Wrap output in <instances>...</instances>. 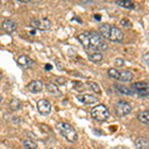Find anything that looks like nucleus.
I'll return each mask as SVG.
<instances>
[{
    "label": "nucleus",
    "mask_w": 149,
    "mask_h": 149,
    "mask_svg": "<svg viewBox=\"0 0 149 149\" xmlns=\"http://www.w3.org/2000/svg\"><path fill=\"white\" fill-rule=\"evenodd\" d=\"M15 1L21 2V3H29V2H34V3H38L41 0H15Z\"/></svg>",
    "instance_id": "nucleus-25"
},
{
    "label": "nucleus",
    "mask_w": 149,
    "mask_h": 149,
    "mask_svg": "<svg viewBox=\"0 0 149 149\" xmlns=\"http://www.w3.org/2000/svg\"><path fill=\"white\" fill-rule=\"evenodd\" d=\"M23 147L25 149H37V143L31 139H25L23 141Z\"/></svg>",
    "instance_id": "nucleus-20"
},
{
    "label": "nucleus",
    "mask_w": 149,
    "mask_h": 149,
    "mask_svg": "<svg viewBox=\"0 0 149 149\" xmlns=\"http://www.w3.org/2000/svg\"><path fill=\"white\" fill-rule=\"evenodd\" d=\"M37 109L41 114L49 115L52 109V105L47 100H40L37 102Z\"/></svg>",
    "instance_id": "nucleus-9"
},
{
    "label": "nucleus",
    "mask_w": 149,
    "mask_h": 149,
    "mask_svg": "<svg viewBox=\"0 0 149 149\" xmlns=\"http://www.w3.org/2000/svg\"><path fill=\"white\" fill-rule=\"evenodd\" d=\"M46 70H51L52 69V66L51 65H46V68H45Z\"/></svg>",
    "instance_id": "nucleus-27"
},
{
    "label": "nucleus",
    "mask_w": 149,
    "mask_h": 149,
    "mask_svg": "<svg viewBox=\"0 0 149 149\" xmlns=\"http://www.w3.org/2000/svg\"><path fill=\"white\" fill-rule=\"evenodd\" d=\"M120 24L123 27H125V28H128V27H130L131 26V23H130V21L128 20V19H126V18H124V19H122V20L120 21Z\"/></svg>",
    "instance_id": "nucleus-23"
},
{
    "label": "nucleus",
    "mask_w": 149,
    "mask_h": 149,
    "mask_svg": "<svg viewBox=\"0 0 149 149\" xmlns=\"http://www.w3.org/2000/svg\"><path fill=\"white\" fill-rule=\"evenodd\" d=\"M56 127L60 133L69 142L74 143L78 140V133H77L76 129L74 128V126H72L71 124L68 123V122H58L56 124Z\"/></svg>",
    "instance_id": "nucleus-3"
},
{
    "label": "nucleus",
    "mask_w": 149,
    "mask_h": 149,
    "mask_svg": "<svg viewBox=\"0 0 149 149\" xmlns=\"http://www.w3.org/2000/svg\"><path fill=\"white\" fill-rule=\"evenodd\" d=\"M78 40L83 45L86 51L90 52H98L105 51L109 48L105 43L104 39L100 36V34L95 31H85L78 35Z\"/></svg>",
    "instance_id": "nucleus-1"
},
{
    "label": "nucleus",
    "mask_w": 149,
    "mask_h": 149,
    "mask_svg": "<svg viewBox=\"0 0 149 149\" xmlns=\"http://www.w3.org/2000/svg\"><path fill=\"white\" fill-rule=\"evenodd\" d=\"M110 149H129V148L126 147V146H124V145H118V146H114V147H112Z\"/></svg>",
    "instance_id": "nucleus-26"
},
{
    "label": "nucleus",
    "mask_w": 149,
    "mask_h": 149,
    "mask_svg": "<svg viewBox=\"0 0 149 149\" xmlns=\"http://www.w3.org/2000/svg\"><path fill=\"white\" fill-rule=\"evenodd\" d=\"M1 78H2V74H0V80H1Z\"/></svg>",
    "instance_id": "nucleus-29"
},
{
    "label": "nucleus",
    "mask_w": 149,
    "mask_h": 149,
    "mask_svg": "<svg viewBox=\"0 0 149 149\" xmlns=\"http://www.w3.org/2000/svg\"><path fill=\"white\" fill-rule=\"evenodd\" d=\"M115 66L116 67H121V66H123V64H124V62H123V60L120 59V58H117L116 60H115Z\"/></svg>",
    "instance_id": "nucleus-24"
},
{
    "label": "nucleus",
    "mask_w": 149,
    "mask_h": 149,
    "mask_svg": "<svg viewBox=\"0 0 149 149\" xmlns=\"http://www.w3.org/2000/svg\"><path fill=\"white\" fill-rule=\"evenodd\" d=\"M9 105H10V109L12 110H18L21 109L22 103H21L20 100H17V98H13L10 102V103H9Z\"/></svg>",
    "instance_id": "nucleus-21"
},
{
    "label": "nucleus",
    "mask_w": 149,
    "mask_h": 149,
    "mask_svg": "<svg viewBox=\"0 0 149 149\" xmlns=\"http://www.w3.org/2000/svg\"><path fill=\"white\" fill-rule=\"evenodd\" d=\"M107 74L110 78L119 81H131L133 80V74L127 70H117L115 68H110L107 70Z\"/></svg>",
    "instance_id": "nucleus-4"
},
{
    "label": "nucleus",
    "mask_w": 149,
    "mask_h": 149,
    "mask_svg": "<svg viewBox=\"0 0 149 149\" xmlns=\"http://www.w3.org/2000/svg\"><path fill=\"white\" fill-rule=\"evenodd\" d=\"M46 88H47L48 93H51V95H55V97H61V95H62L61 91L59 90V88H58L55 84H53V83L47 84Z\"/></svg>",
    "instance_id": "nucleus-16"
},
{
    "label": "nucleus",
    "mask_w": 149,
    "mask_h": 149,
    "mask_svg": "<svg viewBox=\"0 0 149 149\" xmlns=\"http://www.w3.org/2000/svg\"><path fill=\"white\" fill-rule=\"evenodd\" d=\"M1 100H2V97L0 95V102H1Z\"/></svg>",
    "instance_id": "nucleus-28"
},
{
    "label": "nucleus",
    "mask_w": 149,
    "mask_h": 149,
    "mask_svg": "<svg viewBox=\"0 0 149 149\" xmlns=\"http://www.w3.org/2000/svg\"><path fill=\"white\" fill-rule=\"evenodd\" d=\"M17 63H18V65H20L21 67L27 68V67L32 66V65L34 64V61H33L30 57L26 56V55H21V56L18 57Z\"/></svg>",
    "instance_id": "nucleus-13"
},
{
    "label": "nucleus",
    "mask_w": 149,
    "mask_h": 149,
    "mask_svg": "<svg viewBox=\"0 0 149 149\" xmlns=\"http://www.w3.org/2000/svg\"><path fill=\"white\" fill-rule=\"evenodd\" d=\"M91 115L93 119L97 121H105L109 117V110L104 104H97V107H93L91 110Z\"/></svg>",
    "instance_id": "nucleus-5"
},
{
    "label": "nucleus",
    "mask_w": 149,
    "mask_h": 149,
    "mask_svg": "<svg viewBox=\"0 0 149 149\" xmlns=\"http://www.w3.org/2000/svg\"><path fill=\"white\" fill-rule=\"evenodd\" d=\"M77 98L79 100V102L81 103H85V104H93V103H97L98 102V98L93 95H77Z\"/></svg>",
    "instance_id": "nucleus-11"
},
{
    "label": "nucleus",
    "mask_w": 149,
    "mask_h": 149,
    "mask_svg": "<svg viewBox=\"0 0 149 149\" xmlns=\"http://www.w3.org/2000/svg\"><path fill=\"white\" fill-rule=\"evenodd\" d=\"M113 1L116 5L125 9H134L135 7V3L133 2V0H113Z\"/></svg>",
    "instance_id": "nucleus-14"
},
{
    "label": "nucleus",
    "mask_w": 149,
    "mask_h": 149,
    "mask_svg": "<svg viewBox=\"0 0 149 149\" xmlns=\"http://www.w3.org/2000/svg\"><path fill=\"white\" fill-rule=\"evenodd\" d=\"M88 86H90L91 90H92L93 93H100V86H98V85H97V83H95V81H88Z\"/></svg>",
    "instance_id": "nucleus-22"
},
{
    "label": "nucleus",
    "mask_w": 149,
    "mask_h": 149,
    "mask_svg": "<svg viewBox=\"0 0 149 149\" xmlns=\"http://www.w3.org/2000/svg\"><path fill=\"white\" fill-rule=\"evenodd\" d=\"M1 26H2V29H3L6 33H8V34H11V33L15 32L18 27L17 23L14 20H12V19H5V20H3Z\"/></svg>",
    "instance_id": "nucleus-10"
},
{
    "label": "nucleus",
    "mask_w": 149,
    "mask_h": 149,
    "mask_svg": "<svg viewBox=\"0 0 149 149\" xmlns=\"http://www.w3.org/2000/svg\"><path fill=\"white\" fill-rule=\"evenodd\" d=\"M27 88L31 93H40V92H42V90H43V84H42V81H38V80L31 81L27 85Z\"/></svg>",
    "instance_id": "nucleus-12"
},
{
    "label": "nucleus",
    "mask_w": 149,
    "mask_h": 149,
    "mask_svg": "<svg viewBox=\"0 0 149 149\" xmlns=\"http://www.w3.org/2000/svg\"><path fill=\"white\" fill-rule=\"evenodd\" d=\"M132 88H134V91H135L140 97H148V84L146 83V81H138V83L133 84Z\"/></svg>",
    "instance_id": "nucleus-8"
},
{
    "label": "nucleus",
    "mask_w": 149,
    "mask_h": 149,
    "mask_svg": "<svg viewBox=\"0 0 149 149\" xmlns=\"http://www.w3.org/2000/svg\"><path fill=\"white\" fill-rule=\"evenodd\" d=\"M88 59L93 63H100L103 60V55L100 52H91L88 54Z\"/></svg>",
    "instance_id": "nucleus-17"
},
{
    "label": "nucleus",
    "mask_w": 149,
    "mask_h": 149,
    "mask_svg": "<svg viewBox=\"0 0 149 149\" xmlns=\"http://www.w3.org/2000/svg\"><path fill=\"white\" fill-rule=\"evenodd\" d=\"M137 118H138V120L141 122V123L148 125V123H149V111L147 109L140 111L138 113V115H137Z\"/></svg>",
    "instance_id": "nucleus-18"
},
{
    "label": "nucleus",
    "mask_w": 149,
    "mask_h": 149,
    "mask_svg": "<svg viewBox=\"0 0 149 149\" xmlns=\"http://www.w3.org/2000/svg\"><path fill=\"white\" fill-rule=\"evenodd\" d=\"M30 26L34 29H39L42 31H46L51 29L52 27V22L47 18L43 19H32L30 22Z\"/></svg>",
    "instance_id": "nucleus-7"
},
{
    "label": "nucleus",
    "mask_w": 149,
    "mask_h": 149,
    "mask_svg": "<svg viewBox=\"0 0 149 149\" xmlns=\"http://www.w3.org/2000/svg\"><path fill=\"white\" fill-rule=\"evenodd\" d=\"M67 149H72V148H67Z\"/></svg>",
    "instance_id": "nucleus-30"
},
{
    "label": "nucleus",
    "mask_w": 149,
    "mask_h": 149,
    "mask_svg": "<svg viewBox=\"0 0 149 149\" xmlns=\"http://www.w3.org/2000/svg\"><path fill=\"white\" fill-rule=\"evenodd\" d=\"M98 31L103 39H107L111 42H121L124 38V35L120 29L109 23L102 24L98 28Z\"/></svg>",
    "instance_id": "nucleus-2"
},
{
    "label": "nucleus",
    "mask_w": 149,
    "mask_h": 149,
    "mask_svg": "<svg viewBox=\"0 0 149 149\" xmlns=\"http://www.w3.org/2000/svg\"><path fill=\"white\" fill-rule=\"evenodd\" d=\"M114 112L118 117L125 116L131 112V105L124 100H119L114 105Z\"/></svg>",
    "instance_id": "nucleus-6"
},
{
    "label": "nucleus",
    "mask_w": 149,
    "mask_h": 149,
    "mask_svg": "<svg viewBox=\"0 0 149 149\" xmlns=\"http://www.w3.org/2000/svg\"><path fill=\"white\" fill-rule=\"evenodd\" d=\"M135 146L137 149H148L149 148V143H148V139L146 137H138L135 140Z\"/></svg>",
    "instance_id": "nucleus-15"
},
{
    "label": "nucleus",
    "mask_w": 149,
    "mask_h": 149,
    "mask_svg": "<svg viewBox=\"0 0 149 149\" xmlns=\"http://www.w3.org/2000/svg\"><path fill=\"white\" fill-rule=\"evenodd\" d=\"M114 88H116V91H118V93H122V95H133V93L131 92V90L129 88H127L125 86H122V85H118V84H116V85L114 86Z\"/></svg>",
    "instance_id": "nucleus-19"
}]
</instances>
